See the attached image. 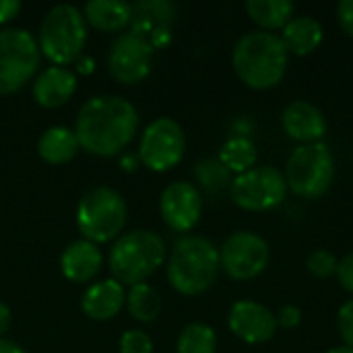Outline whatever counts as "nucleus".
<instances>
[{
	"label": "nucleus",
	"instance_id": "9b49d317",
	"mask_svg": "<svg viewBox=\"0 0 353 353\" xmlns=\"http://www.w3.org/2000/svg\"><path fill=\"white\" fill-rule=\"evenodd\" d=\"M271 259V250L265 238L254 232H234L219 250L221 269L234 281H250L259 277Z\"/></svg>",
	"mask_w": 353,
	"mask_h": 353
},
{
	"label": "nucleus",
	"instance_id": "473e14b6",
	"mask_svg": "<svg viewBox=\"0 0 353 353\" xmlns=\"http://www.w3.org/2000/svg\"><path fill=\"white\" fill-rule=\"evenodd\" d=\"M337 21L339 27L353 37V0H341L337 4Z\"/></svg>",
	"mask_w": 353,
	"mask_h": 353
},
{
	"label": "nucleus",
	"instance_id": "423d86ee",
	"mask_svg": "<svg viewBox=\"0 0 353 353\" xmlns=\"http://www.w3.org/2000/svg\"><path fill=\"white\" fill-rule=\"evenodd\" d=\"M128 207L120 192L110 186L87 190L77 207V228L83 240L103 244L120 236L126 225Z\"/></svg>",
	"mask_w": 353,
	"mask_h": 353
},
{
	"label": "nucleus",
	"instance_id": "6ab92c4d",
	"mask_svg": "<svg viewBox=\"0 0 353 353\" xmlns=\"http://www.w3.org/2000/svg\"><path fill=\"white\" fill-rule=\"evenodd\" d=\"M126 304L124 285L116 279H103L89 285L81 298V308L91 321H110Z\"/></svg>",
	"mask_w": 353,
	"mask_h": 353
},
{
	"label": "nucleus",
	"instance_id": "ddd939ff",
	"mask_svg": "<svg viewBox=\"0 0 353 353\" xmlns=\"http://www.w3.org/2000/svg\"><path fill=\"white\" fill-rule=\"evenodd\" d=\"M178 8L172 0H139L132 4L130 31L145 37L155 50L172 41Z\"/></svg>",
	"mask_w": 353,
	"mask_h": 353
},
{
	"label": "nucleus",
	"instance_id": "20e7f679",
	"mask_svg": "<svg viewBox=\"0 0 353 353\" xmlns=\"http://www.w3.org/2000/svg\"><path fill=\"white\" fill-rule=\"evenodd\" d=\"M165 261L163 240L149 230H132L122 234L110 250V271L118 283H145Z\"/></svg>",
	"mask_w": 353,
	"mask_h": 353
},
{
	"label": "nucleus",
	"instance_id": "c85d7f7f",
	"mask_svg": "<svg viewBox=\"0 0 353 353\" xmlns=\"http://www.w3.org/2000/svg\"><path fill=\"white\" fill-rule=\"evenodd\" d=\"M120 353H153V341L145 331L130 329L120 337Z\"/></svg>",
	"mask_w": 353,
	"mask_h": 353
},
{
	"label": "nucleus",
	"instance_id": "c9c22d12",
	"mask_svg": "<svg viewBox=\"0 0 353 353\" xmlns=\"http://www.w3.org/2000/svg\"><path fill=\"white\" fill-rule=\"evenodd\" d=\"M0 353H27L19 343L8 341V339H0Z\"/></svg>",
	"mask_w": 353,
	"mask_h": 353
},
{
	"label": "nucleus",
	"instance_id": "1a4fd4ad",
	"mask_svg": "<svg viewBox=\"0 0 353 353\" xmlns=\"http://www.w3.org/2000/svg\"><path fill=\"white\" fill-rule=\"evenodd\" d=\"M186 149V134L184 128L168 116L153 120L141 137L139 145V159L151 172H168L176 168Z\"/></svg>",
	"mask_w": 353,
	"mask_h": 353
},
{
	"label": "nucleus",
	"instance_id": "7ed1b4c3",
	"mask_svg": "<svg viewBox=\"0 0 353 353\" xmlns=\"http://www.w3.org/2000/svg\"><path fill=\"white\" fill-rule=\"evenodd\" d=\"M219 269V248L203 236H186L170 254L168 279L178 294L199 296L215 283Z\"/></svg>",
	"mask_w": 353,
	"mask_h": 353
},
{
	"label": "nucleus",
	"instance_id": "412c9836",
	"mask_svg": "<svg viewBox=\"0 0 353 353\" xmlns=\"http://www.w3.org/2000/svg\"><path fill=\"white\" fill-rule=\"evenodd\" d=\"M81 145L74 130L66 126H50L37 141V155L50 165H62L74 159Z\"/></svg>",
	"mask_w": 353,
	"mask_h": 353
},
{
	"label": "nucleus",
	"instance_id": "7c9ffc66",
	"mask_svg": "<svg viewBox=\"0 0 353 353\" xmlns=\"http://www.w3.org/2000/svg\"><path fill=\"white\" fill-rule=\"evenodd\" d=\"M275 321H277V327H283V329H298L302 325V310L294 304H288L283 306L277 314H275Z\"/></svg>",
	"mask_w": 353,
	"mask_h": 353
},
{
	"label": "nucleus",
	"instance_id": "b1692460",
	"mask_svg": "<svg viewBox=\"0 0 353 353\" xmlns=\"http://www.w3.org/2000/svg\"><path fill=\"white\" fill-rule=\"evenodd\" d=\"M161 296L149 283H137L126 294V308L132 319L141 323H153L161 314Z\"/></svg>",
	"mask_w": 353,
	"mask_h": 353
},
{
	"label": "nucleus",
	"instance_id": "4c0bfd02",
	"mask_svg": "<svg viewBox=\"0 0 353 353\" xmlns=\"http://www.w3.org/2000/svg\"><path fill=\"white\" fill-rule=\"evenodd\" d=\"M327 353H353L352 347H347V345H341V347H333L331 352Z\"/></svg>",
	"mask_w": 353,
	"mask_h": 353
},
{
	"label": "nucleus",
	"instance_id": "f704fd0d",
	"mask_svg": "<svg viewBox=\"0 0 353 353\" xmlns=\"http://www.w3.org/2000/svg\"><path fill=\"white\" fill-rule=\"evenodd\" d=\"M10 323H12V314H10V308L0 302V337L10 329Z\"/></svg>",
	"mask_w": 353,
	"mask_h": 353
},
{
	"label": "nucleus",
	"instance_id": "aec40b11",
	"mask_svg": "<svg viewBox=\"0 0 353 353\" xmlns=\"http://www.w3.org/2000/svg\"><path fill=\"white\" fill-rule=\"evenodd\" d=\"M281 41L290 54L296 56H308L312 54L325 39L323 25L308 14L294 17L283 29H281Z\"/></svg>",
	"mask_w": 353,
	"mask_h": 353
},
{
	"label": "nucleus",
	"instance_id": "a211bd4d",
	"mask_svg": "<svg viewBox=\"0 0 353 353\" xmlns=\"http://www.w3.org/2000/svg\"><path fill=\"white\" fill-rule=\"evenodd\" d=\"M101 250L97 244L87 240H74L66 246V250L60 256V271L62 275L72 283H85L91 281L101 271Z\"/></svg>",
	"mask_w": 353,
	"mask_h": 353
},
{
	"label": "nucleus",
	"instance_id": "cd10ccee",
	"mask_svg": "<svg viewBox=\"0 0 353 353\" xmlns=\"http://www.w3.org/2000/svg\"><path fill=\"white\" fill-rule=\"evenodd\" d=\"M337 267H339L337 256L331 250H325V248H316L306 259V269L319 279H329V277L337 275Z\"/></svg>",
	"mask_w": 353,
	"mask_h": 353
},
{
	"label": "nucleus",
	"instance_id": "2f4dec72",
	"mask_svg": "<svg viewBox=\"0 0 353 353\" xmlns=\"http://www.w3.org/2000/svg\"><path fill=\"white\" fill-rule=\"evenodd\" d=\"M337 277H339V283L343 285V290H347L350 294H353V250L352 252H347V254L339 261Z\"/></svg>",
	"mask_w": 353,
	"mask_h": 353
},
{
	"label": "nucleus",
	"instance_id": "a878e982",
	"mask_svg": "<svg viewBox=\"0 0 353 353\" xmlns=\"http://www.w3.org/2000/svg\"><path fill=\"white\" fill-rule=\"evenodd\" d=\"M178 353H215L217 335L205 323H190L178 337Z\"/></svg>",
	"mask_w": 353,
	"mask_h": 353
},
{
	"label": "nucleus",
	"instance_id": "4468645a",
	"mask_svg": "<svg viewBox=\"0 0 353 353\" xmlns=\"http://www.w3.org/2000/svg\"><path fill=\"white\" fill-rule=\"evenodd\" d=\"M159 213L174 232H190L203 215V196L190 182H172L159 199Z\"/></svg>",
	"mask_w": 353,
	"mask_h": 353
},
{
	"label": "nucleus",
	"instance_id": "dca6fc26",
	"mask_svg": "<svg viewBox=\"0 0 353 353\" xmlns=\"http://www.w3.org/2000/svg\"><path fill=\"white\" fill-rule=\"evenodd\" d=\"M283 130L290 139L300 141L304 145L321 143L327 132V118L325 114L310 101H294L283 110L281 116Z\"/></svg>",
	"mask_w": 353,
	"mask_h": 353
},
{
	"label": "nucleus",
	"instance_id": "f03ea898",
	"mask_svg": "<svg viewBox=\"0 0 353 353\" xmlns=\"http://www.w3.org/2000/svg\"><path fill=\"white\" fill-rule=\"evenodd\" d=\"M290 52L281 37L271 31H250L234 48L232 64L242 83L250 89L265 91L279 85L288 72Z\"/></svg>",
	"mask_w": 353,
	"mask_h": 353
},
{
	"label": "nucleus",
	"instance_id": "39448f33",
	"mask_svg": "<svg viewBox=\"0 0 353 353\" xmlns=\"http://www.w3.org/2000/svg\"><path fill=\"white\" fill-rule=\"evenodd\" d=\"M87 41V21L72 4L50 8L39 27V52L54 66H68L81 58Z\"/></svg>",
	"mask_w": 353,
	"mask_h": 353
},
{
	"label": "nucleus",
	"instance_id": "58836bf2",
	"mask_svg": "<svg viewBox=\"0 0 353 353\" xmlns=\"http://www.w3.org/2000/svg\"><path fill=\"white\" fill-rule=\"evenodd\" d=\"M122 165H124L126 170H134V157H126V159H122Z\"/></svg>",
	"mask_w": 353,
	"mask_h": 353
},
{
	"label": "nucleus",
	"instance_id": "2eb2a0df",
	"mask_svg": "<svg viewBox=\"0 0 353 353\" xmlns=\"http://www.w3.org/2000/svg\"><path fill=\"white\" fill-rule=\"evenodd\" d=\"M228 325H230V331L240 341L250 343V345L267 343L277 333L275 314L267 306L252 302V300L236 302L230 310Z\"/></svg>",
	"mask_w": 353,
	"mask_h": 353
},
{
	"label": "nucleus",
	"instance_id": "f8f14e48",
	"mask_svg": "<svg viewBox=\"0 0 353 353\" xmlns=\"http://www.w3.org/2000/svg\"><path fill=\"white\" fill-rule=\"evenodd\" d=\"M155 48L141 35L126 31L120 33L108 50V70L122 85L141 83L149 77L153 66Z\"/></svg>",
	"mask_w": 353,
	"mask_h": 353
},
{
	"label": "nucleus",
	"instance_id": "bb28decb",
	"mask_svg": "<svg viewBox=\"0 0 353 353\" xmlns=\"http://www.w3.org/2000/svg\"><path fill=\"white\" fill-rule=\"evenodd\" d=\"M196 178L209 192H219L232 182V172L219 159H205L196 165Z\"/></svg>",
	"mask_w": 353,
	"mask_h": 353
},
{
	"label": "nucleus",
	"instance_id": "9d476101",
	"mask_svg": "<svg viewBox=\"0 0 353 353\" xmlns=\"http://www.w3.org/2000/svg\"><path fill=\"white\" fill-rule=\"evenodd\" d=\"M288 196V184L275 168H252L232 180V199L246 211H271Z\"/></svg>",
	"mask_w": 353,
	"mask_h": 353
},
{
	"label": "nucleus",
	"instance_id": "0eeeda50",
	"mask_svg": "<svg viewBox=\"0 0 353 353\" xmlns=\"http://www.w3.org/2000/svg\"><path fill=\"white\" fill-rule=\"evenodd\" d=\"M285 184L302 199L323 196L335 180V157L325 143L300 145L285 163Z\"/></svg>",
	"mask_w": 353,
	"mask_h": 353
},
{
	"label": "nucleus",
	"instance_id": "5701e85b",
	"mask_svg": "<svg viewBox=\"0 0 353 353\" xmlns=\"http://www.w3.org/2000/svg\"><path fill=\"white\" fill-rule=\"evenodd\" d=\"M294 2L290 0H248L246 12L248 17L263 27V31L283 29L294 19Z\"/></svg>",
	"mask_w": 353,
	"mask_h": 353
},
{
	"label": "nucleus",
	"instance_id": "6e6552de",
	"mask_svg": "<svg viewBox=\"0 0 353 353\" xmlns=\"http://www.w3.org/2000/svg\"><path fill=\"white\" fill-rule=\"evenodd\" d=\"M37 39L21 27L0 29V95L23 89L39 68Z\"/></svg>",
	"mask_w": 353,
	"mask_h": 353
},
{
	"label": "nucleus",
	"instance_id": "393cba45",
	"mask_svg": "<svg viewBox=\"0 0 353 353\" xmlns=\"http://www.w3.org/2000/svg\"><path fill=\"white\" fill-rule=\"evenodd\" d=\"M256 157H259L256 147L246 137H234V139L225 141L221 151H219V161L230 172H236L238 176L252 170L256 163Z\"/></svg>",
	"mask_w": 353,
	"mask_h": 353
},
{
	"label": "nucleus",
	"instance_id": "4be33fe9",
	"mask_svg": "<svg viewBox=\"0 0 353 353\" xmlns=\"http://www.w3.org/2000/svg\"><path fill=\"white\" fill-rule=\"evenodd\" d=\"M83 17L91 27L99 31H122L124 27L130 25L132 4L124 0H91L85 4Z\"/></svg>",
	"mask_w": 353,
	"mask_h": 353
},
{
	"label": "nucleus",
	"instance_id": "e433bc0d",
	"mask_svg": "<svg viewBox=\"0 0 353 353\" xmlns=\"http://www.w3.org/2000/svg\"><path fill=\"white\" fill-rule=\"evenodd\" d=\"M91 68H93V60H91V58L79 60V70H81V72H89Z\"/></svg>",
	"mask_w": 353,
	"mask_h": 353
},
{
	"label": "nucleus",
	"instance_id": "f257e3e1",
	"mask_svg": "<svg viewBox=\"0 0 353 353\" xmlns=\"http://www.w3.org/2000/svg\"><path fill=\"white\" fill-rule=\"evenodd\" d=\"M139 128L137 108L120 95H95L87 99L74 122L81 149L97 157H114L134 139Z\"/></svg>",
	"mask_w": 353,
	"mask_h": 353
},
{
	"label": "nucleus",
	"instance_id": "c756f323",
	"mask_svg": "<svg viewBox=\"0 0 353 353\" xmlns=\"http://www.w3.org/2000/svg\"><path fill=\"white\" fill-rule=\"evenodd\" d=\"M337 327L343 343L353 350V300H347L337 312Z\"/></svg>",
	"mask_w": 353,
	"mask_h": 353
},
{
	"label": "nucleus",
	"instance_id": "72a5a7b5",
	"mask_svg": "<svg viewBox=\"0 0 353 353\" xmlns=\"http://www.w3.org/2000/svg\"><path fill=\"white\" fill-rule=\"evenodd\" d=\"M19 12H21L19 0H0V25L12 21Z\"/></svg>",
	"mask_w": 353,
	"mask_h": 353
},
{
	"label": "nucleus",
	"instance_id": "f3484780",
	"mask_svg": "<svg viewBox=\"0 0 353 353\" xmlns=\"http://www.w3.org/2000/svg\"><path fill=\"white\" fill-rule=\"evenodd\" d=\"M77 91V77L66 66L46 68L33 83V99L37 105L54 110L64 105Z\"/></svg>",
	"mask_w": 353,
	"mask_h": 353
}]
</instances>
